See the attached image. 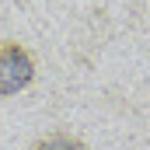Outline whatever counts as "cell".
I'll list each match as a JSON object with an SVG mask.
<instances>
[{
	"mask_svg": "<svg viewBox=\"0 0 150 150\" xmlns=\"http://www.w3.org/2000/svg\"><path fill=\"white\" fill-rule=\"evenodd\" d=\"M32 77H35L32 56L18 42H0V98L25 91L32 84Z\"/></svg>",
	"mask_w": 150,
	"mask_h": 150,
	"instance_id": "obj_1",
	"label": "cell"
},
{
	"mask_svg": "<svg viewBox=\"0 0 150 150\" xmlns=\"http://www.w3.org/2000/svg\"><path fill=\"white\" fill-rule=\"evenodd\" d=\"M35 150H87L80 140H70V136H49V140H42Z\"/></svg>",
	"mask_w": 150,
	"mask_h": 150,
	"instance_id": "obj_2",
	"label": "cell"
}]
</instances>
